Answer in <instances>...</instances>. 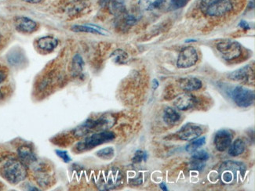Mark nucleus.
Instances as JSON below:
<instances>
[{"instance_id": "nucleus-1", "label": "nucleus", "mask_w": 255, "mask_h": 191, "mask_svg": "<svg viewBox=\"0 0 255 191\" xmlns=\"http://www.w3.org/2000/svg\"><path fill=\"white\" fill-rule=\"evenodd\" d=\"M247 0H195L192 13L212 22L229 20L246 6Z\"/></svg>"}, {"instance_id": "nucleus-2", "label": "nucleus", "mask_w": 255, "mask_h": 191, "mask_svg": "<svg viewBox=\"0 0 255 191\" xmlns=\"http://www.w3.org/2000/svg\"><path fill=\"white\" fill-rule=\"evenodd\" d=\"M0 176L15 185L28 177V168L17 155L7 151H0Z\"/></svg>"}, {"instance_id": "nucleus-3", "label": "nucleus", "mask_w": 255, "mask_h": 191, "mask_svg": "<svg viewBox=\"0 0 255 191\" xmlns=\"http://www.w3.org/2000/svg\"><path fill=\"white\" fill-rule=\"evenodd\" d=\"M115 123V118L110 114H104L98 118H89L81 125L75 128L72 133L75 137L82 138L87 135L108 130Z\"/></svg>"}, {"instance_id": "nucleus-4", "label": "nucleus", "mask_w": 255, "mask_h": 191, "mask_svg": "<svg viewBox=\"0 0 255 191\" xmlns=\"http://www.w3.org/2000/svg\"><path fill=\"white\" fill-rule=\"evenodd\" d=\"M246 171V166L242 162L226 161L221 165L218 175L222 184L236 185L243 182Z\"/></svg>"}, {"instance_id": "nucleus-5", "label": "nucleus", "mask_w": 255, "mask_h": 191, "mask_svg": "<svg viewBox=\"0 0 255 191\" xmlns=\"http://www.w3.org/2000/svg\"><path fill=\"white\" fill-rule=\"evenodd\" d=\"M115 139L116 134L111 131L105 130L95 132L90 136H86L83 140L79 142L75 147V150L79 153L84 152L94 149L103 143L113 141Z\"/></svg>"}, {"instance_id": "nucleus-6", "label": "nucleus", "mask_w": 255, "mask_h": 191, "mask_svg": "<svg viewBox=\"0 0 255 191\" xmlns=\"http://www.w3.org/2000/svg\"><path fill=\"white\" fill-rule=\"evenodd\" d=\"M216 49L221 57L228 62L237 61L243 54L242 46L235 41H221L217 43Z\"/></svg>"}, {"instance_id": "nucleus-7", "label": "nucleus", "mask_w": 255, "mask_h": 191, "mask_svg": "<svg viewBox=\"0 0 255 191\" xmlns=\"http://www.w3.org/2000/svg\"><path fill=\"white\" fill-rule=\"evenodd\" d=\"M123 176L121 170L118 169H110L103 172L98 179V187L99 189L109 191L115 189L123 183Z\"/></svg>"}, {"instance_id": "nucleus-8", "label": "nucleus", "mask_w": 255, "mask_h": 191, "mask_svg": "<svg viewBox=\"0 0 255 191\" xmlns=\"http://www.w3.org/2000/svg\"><path fill=\"white\" fill-rule=\"evenodd\" d=\"M232 99L240 107H250L255 101V91L242 86L236 87L231 93Z\"/></svg>"}, {"instance_id": "nucleus-9", "label": "nucleus", "mask_w": 255, "mask_h": 191, "mask_svg": "<svg viewBox=\"0 0 255 191\" xmlns=\"http://www.w3.org/2000/svg\"><path fill=\"white\" fill-rule=\"evenodd\" d=\"M199 60L197 51L193 46H187L180 52L177 61V67L178 68H192L194 66Z\"/></svg>"}, {"instance_id": "nucleus-10", "label": "nucleus", "mask_w": 255, "mask_h": 191, "mask_svg": "<svg viewBox=\"0 0 255 191\" xmlns=\"http://www.w3.org/2000/svg\"><path fill=\"white\" fill-rule=\"evenodd\" d=\"M233 81L239 82L244 84L253 85L255 83V67L248 65L239 70L233 72L229 76Z\"/></svg>"}, {"instance_id": "nucleus-11", "label": "nucleus", "mask_w": 255, "mask_h": 191, "mask_svg": "<svg viewBox=\"0 0 255 191\" xmlns=\"http://www.w3.org/2000/svg\"><path fill=\"white\" fill-rule=\"evenodd\" d=\"M12 87L10 73L7 67L0 65V103L11 94Z\"/></svg>"}, {"instance_id": "nucleus-12", "label": "nucleus", "mask_w": 255, "mask_h": 191, "mask_svg": "<svg viewBox=\"0 0 255 191\" xmlns=\"http://www.w3.org/2000/svg\"><path fill=\"white\" fill-rule=\"evenodd\" d=\"M36 182L42 188H48L52 183V175L49 167L44 163H36L33 166Z\"/></svg>"}, {"instance_id": "nucleus-13", "label": "nucleus", "mask_w": 255, "mask_h": 191, "mask_svg": "<svg viewBox=\"0 0 255 191\" xmlns=\"http://www.w3.org/2000/svg\"><path fill=\"white\" fill-rule=\"evenodd\" d=\"M203 133V129L195 124L188 123L181 127L178 132V137L184 141H192L200 137Z\"/></svg>"}, {"instance_id": "nucleus-14", "label": "nucleus", "mask_w": 255, "mask_h": 191, "mask_svg": "<svg viewBox=\"0 0 255 191\" xmlns=\"http://www.w3.org/2000/svg\"><path fill=\"white\" fill-rule=\"evenodd\" d=\"M14 27L17 31L23 34H32L39 29L36 21L26 17H17L14 19Z\"/></svg>"}, {"instance_id": "nucleus-15", "label": "nucleus", "mask_w": 255, "mask_h": 191, "mask_svg": "<svg viewBox=\"0 0 255 191\" xmlns=\"http://www.w3.org/2000/svg\"><path fill=\"white\" fill-rule=\"evenodd\" d=\"M17 156L25 165L26 167H33L38 160L32 147L28 144H22L17 148Z\"/></svg>"}, {"instance_id": "nucleus-16", "label": "nucleus", "mask_w": 255, "mask_h": 191, "mask_svg": "<svg viewBox=\"0 0 255 191\" xmlns=\"http://www.w3.org/2000/svg\"><path fill=\"white\" fill-rule=\"evenodd\" d=\"M232 141H233V134L230 131L226 129H221L218 131L214 139L215 147L220 152H224L229 149Z\"/></svg>"}, {"instance_id": "nucleus-17", "label": "nucleus", "mask_w": 255, "mask_h": 191, "mask_svg": "<svg viewBox=\"0 0 255 191\" xmlns=\"http://www.w3.org/2000/svg\"><path fill=\"white\" fill-rule=\"evenodd\" d=\"M170 0H135V5L141 12H154L163 9Z\"/></svg>"}, {"instance_id": "nucleus-18", "label": "nucleus", "mask_w": 255, "mask_h": 191, "mask_svg": "<svg viewBox=\"0 0 255 191\" xmlns=\"http://www.w3.org/2000/svg\"><path fill=\"white\" fill-rule=\"evenodd\" d=\"M36 49L40 52L41 54H50L58 47L59 41L57 38L52 36L41 37L35 42Z\"/></svg>"}, {"instance_id": "nucleus-19", "label": "nucleus", "mask_w": 255, "mask_h": 191, "mask_svg": "<svg viewBox=\"0 0 255 191\" xmlns=\"http://www.w3.org/2000/svg\"><path fill=\"white\" fill-rule=\"evenodd\" d=\"M197 103V98L194 95L186 92L178 96L174 100V104L176 108L182 110V111H185V110L196 107Z\"/></svg>"}, {"instance_id": "nucleus-20", "label": "nucleus", "mask_w": 255, "mask_h": 191, "mask_svg": "<svg viewBox=\"0 0 255 191\" xmlns=\"http://www.w3.org/2000/svg\"><path fill=\"white\" fill-rule=\"evenodd\" d=\"M180 88L185 92L190 93L193 91H197L203 87L201 80L197 78L189 77L183 78L178 81Z\"/></svg>"}, {"instance_id": "nucleus-21", "label": "nucleus", "mask_w": 255, "mask_h": 191, "mask_svg": "<svg viewBox=\"0 0 255 191\" xmlns=\"http://www.w3.org/2000/svg\"><path fill=\"white\" fill-rule=\"evenodd\" d=\"M84 68V61L83 57L80 54H76L72 58L70 66H69V71H70L71 76L73 77H78L81 75Z\"/></svg>"}, {"instance_id": "nucleus-22", "label": "nucleus", "mask_w": 255, "mask_h": 191, "mask_svg": "<svg viewBox=\"0 0 255 191\" xmlns=\"http://www.w3.org/2000/svg\"><path fill=\"white\" fill-rule=\"evenodd\" d=\"M181 120V114L172 107H166L163 113V121L169 126L178 124Z\"/></svg>"}, {"instance_id": "nucleus-23", "label": "nucleus", "mask_w": 255, "mask_h": 191, "mask_svg": "<svg viewBox=\"0 0 255 191\" xmlns=\"http://www.w3.org/2000/svg\"><path fill=\"white\" fill-rule=\"evenodd\" d=\"M245 150H246L245 142L241 138H239L231 143V145L229 147V155L232 157L240 156L245 152Z\"/></svg>"}, {"instance_id": "nucleus-24", "label": "nucleus", "mask_w": 255, "mask_h": 191, "mask_svg": "<svg viewBox=\"0 0 255 191\" xmlns=\"http://www.w3.org/2000/svg\"><path fill=\"white\" fill-rule=\"evenodd\" d=\"M7 61L12 66L18 67L24 64V56L20 50H13L9 53Z\"/></svg>"}, {"instance_id": "nucleus-25", "label": "nucleus", "mask_w": 255, "mask_h": 191, "mask_svg": "<svg viewBox=\"0 0 255 191\" xmlns=\"http://www.w3.org/2000/svg\"><path fill=\"white\" fill-rule=\"evenodd\" d=\"M72 31L75 32H87V33L98 34V35H105L103 29L97 27H92L90 25H73L71 28Z\"/></svg>"}, {"instance_id": "nucleus-26", "label": "nucleus", "mask_w": 255, "mask_h": 191, "mask_svg": "<svg viewBox=\"0 0 255 191\" xmlns=\"http://www.w3.org/2000/svg\"><path fill=\"white\" fill-rule=\"evenodd\" d=\"M206 143V138L204 136L200 138H196L195 140H192L189 144L186 146L185 150L187 152L193 153L194 151H197L199 148L204 146Z\"/></svg>"}, {"instance_id": "nucleus-27", "label": "nucleus", "mask_w": 255, "mask_h": 191, "mask_svg": "<svg viewBox=\"0 0 255 191\" xmlns=\"http://www.w3.org/2000/svg\"><path fill=\"white\" fill-rule=\"evenodd\" d=\"M96 155L97 156L104 159V160H109V159H112L114 157L115 150L112 147H106V148L98 151L96 153Z\"/></svg>"}, {"instance_id": "nucleus-28", "label": "nucleus", "mask_w": 255, "mask_h": 191, "mask_svg": "<svg viewBox=\"0 0 255 191\" xmlns=\"http://www.w3.org/2000/svg\"><path fill=\"white\" fill-rule=\"evenodd\" d=\"M7 34L6 26L0 20V50L6 45L8 39Z\"/></svg>"}, {"instance_id": "nucleus-29", "label": "nucleus", "mask_w": 255, "mask_h": 191, "mask_svg": "<svg viewBox=\"0 0 255 191\" xmlns=\"http://www.w3.org/2000/svg\"><path fill=\"white\" fill-rule=\"evenodd\" d=\"M192 160L200 161V162H207L209 159V154L204 150L196 151L192 153Z\"/></svg>"}, {"instance_id": "nucleus-30", "label": "nucleus", "mask_w": 255, "mask_h": 191, "mask_svg": "<svg viewBox=\"0 0 255 191\" xmlns=\"http://www.w3.org/2000/svg\"><path fill=\"white\" fill-rule=\"evenodd\" d=\"M148 158V155L145 151H141V150H138V151L135 152L134 155H133V158H132V162L133 163L137 164L140 163L141 162H145Z\"/></svg>"}, {"instance_id": "nucleus-31", "label": "nucleus", "mask_w": 255, "mask_h": 191, "mask_svg": "<svg viewBox=\"0 0 255 191\" xmlns=\"http://www.w3.org/2000/svg\"><path fill=\"white\" fill-rule=\"evenodd\" d=\"M170 7L172 9H178L186 6L189 0H170Z\"/></svg>"}, {"instance_id": "nucleus-32", "label": "nucleus", "mask_w": 255, "mask_h": 191, "mask_svg": "<svg viewBox=\"0 0 255 191\" xmlns=\"http://www.w3.org/2000/svg\"><path fill=\"white\" fill-rule=\"evenodd\" d=\"M206 164L204 162H200V161L192 160L190 162L191 170H196V171H201L205 167Z\"/></svg>"}, {"instance_id": "nucleus-33", "label": "nucleus", "mask_w": 255, "mask_h": 191, "mask_svg": "<svg viewBox=\"0 0 255 191\" xmlns=\"http://www.w3.org/2000/svg\"><path fill=\"white\" fill-rule=\"evenodd\" d=\"M56 154H57V155H58L60 158H61L65 163H69V162L72 161L70 156H69V153L67 152L66 151L57 150V151H56Z\"/></svg>"}, {"instance_id": "nucleus-34", "label": "nucleus", "mask_w": 255, "mask_h": 191, "mask_svg": "<svg viewBox=\"0 0 255 191\" xmlns=\"http://www.w3.org/2000/svg\"><path fill=\"white\" fill-rule=\"evenodd\" d=\"M21 2L25 3L31 4V5H35V4L42 3L45 0H20Z\"/></svg>"}, {"instance_id": "nucleus-35", "label": "nucleus", "mask_w": 255, "mask_h": 191, "mask_svg": "<svg viewBox=\"0 0 255 191\" xmlns=\"http://www.w3.org/2000/svg\"><path fill=\"white\" fill-rule=\"evenodd\" d=\"M240 25L241 26V27H243V28H244V29H249L250 27L248 26V24H247V22H245V21H242V22L241 23V24Z\"/></svg>"}, {"instance_id": "nucleus-36", "label": "nucleus", "mask_w": 255, "mask_h": 191, "mask_svg": "<svg viewBox=\"0 0 255 191\" xmlns=\"http://www.w3.org/2000/svg\"><path fill=\"white\" fill-rule=\"evenodd\" d=\"M158 87H159V83H158L157 80L154 79L153 82H152V88L155 90V89L158 88Z\"/></svg>"}, {"instance_id": "nucleus-37", "label": "nucleus", "mask_w": 255, "mask_h": 191, "mask_svg": "<svg viewBox=\"0 0 255 191\" xmlns=\"http://www.w3.org/2000/svg\"><path fill=\"white\" fill-rule=\"evenodd\" d=\"M159 187H160L161 190H163V191H167V188H166V184H163V183H162V184H160V185H159Z\"/></svg>"}, {"instance_id": "nucleus-38", "label": "nucleus", "mask_w": 255, "mask_h": 191, "mask_svg": "<svg viewBox=\"0 0 255 191\" xmlns=\"http://www.w3.org/2000/svg\"><path fill=\"white\" fill-rule=\"evenodd\" d=\"M0 190H1V188H0Z\"/></svg>"}]
</instances>
